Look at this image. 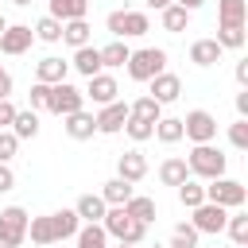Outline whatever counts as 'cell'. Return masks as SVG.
Listing matches in <instances>:
<instances>
[{"label":"cell","mask_w":248,"mask_h":248,"mask_svg":"<svg viewBox=\"0 0 248 248\" xmlns=\"http://www.w3.org/2000/svg\"><path fill=\"white\" fill-rule=\"evenodd\" d=\"M27 209L23 205H8V209H0V244L4 248H19L23 240H27Z\"/></svg>","instance_id":"52a82bcc"},{"label":"cell","mask_w":248,"mask_h":248,"mask_svg":"<svg viewBox=\"0 0 248 248\" xmlns=\"http://www.w3.org/2000/svg\"><path fill=\"white\" fill-rule=\"evenodd\" d=\"M186 178H190V167H186L182 155H170V159L159 163V182H163V186H182Z\"/></svg>","instance_id":"44dd1931"},{"label":"cell","mask_w":248,"mask_h":248,"mask_svg":"<svg viewBox=\"0 0 248 248\" xmlns=\"http://www.w3.org/2000/svg\"><path fill=\"white\" fill-rule=\"evenodd\" d=\"M116 178H124V182H132V186L147 178V159H143L140 147H132V151H124V155L116 159Z\"/></svg>","instance_id":"5bb4252c"},{"label":"cell","mask_w":248,"mask_h":248,"mask_svg":"<svg viewBox=\"0 0 248 248\" xmlns=\"http://www.w3.org/2000/svg\"><path fill=\"white\" fill-rule=\"evenodd\" d=\"M12 4H16V8H27V4H31V0H12Z\"/></svg>","instance_id":"f907efd6"},{"label":"cell","mask_w":248,"mask_h":248,"mask_svg":"<svg viewBox=\"0 0 248 248\" xmlns=\"http://www.w3.org/2000/svg\"><path fill=\"white\" fill-rule=\"evenodd\" d=\"M182 136L190 143H213L217 140V116L209 108H190L182 116Z\"/></svg>","instance_id":"5b68a950"},{"label":"cell","mask_w":248,"mask_h":248,"mask_svg":"<svg viewBox=\"0 0 248 248\" xmlns=\"http://www.w3.org/2000/svg\"><path fill=\"white\" fill-rule=\"evenodd\" d=\"M78 108H85V97H81V89H78V85H70V81L50 85L46 112H54V116H70V112H78Z\"/></svg>","instance_id":"ba28073f"},{"label":"cell","mask_w":248,"mask_h":248,"mask_svg":"<svg viewBox=\"0 0 248 248\" xmlns=\"http://www.w3.org/2000/svg\"><path fill=\"white\" fill-rule=\"evenodd\" d=\"M155 140L159 143H178L182 140V116H159L155 120Z\"/></svg>","instance_id":"1f68e13d"},{"label":"cell","mask_w":248,"mask_h":248,"mask_svg":"<svg viewBox=\"0 0 248 248\" xmlns=\"http://www.w3.org/2000/svg\"><path fill=\"white\" fill-rule=\"evenodd\" d=\"M174 4H178V8H186V12H190V16H194V12H198V8H202V4H205V0H174Z\"/></svg>","instance_id":"c3c4849f"},{"label":"cell","mask_w":248,"mask_h":248,"mask_svg":"<svg viewBox=\"0 0 248 248\" xmlns=\"http://www.w3.org/2000/svg\"><path fill=\"white\" fill-rule=\"evenodd\" d=\"M66 124V136L70 140H93V132H97V120H93V112H85V108H78V112H70V116H62Z\"/></svg>","instance_id":"e0dca14e"},{"label":"cell","mask_w":248,"mask_h":248,"mask_svg":"<svg viewBox=\"0 0 248 248\" xmlns=\"http://www.w3.org/2000/svg\"><path fill=\"white\" fill-rule=\"evenodd\" d=\"M4 27H8V19H4V16H0V31H4Z\"/></svg>","instance_id":"816d5d0a"},{"label":"cell","mask_w":248,"mask_h":248,"mask_svg":"<svg viewBox=\"0 0 248 248\" xmlns=\"http://www.w3.org/2000/svg\"><path fill=\"white\" fill-rule=\"evenodd\" d=\"M27 101H31V108H35V112H39V108H46V101H50V85L35 81V85H31V93H27Z\"/></svg>","instance_id":"60d3db41"},{"label":"cell","mask_w":248,"mask_h":248,"mask_svg":"<svg viewBox=\"0 0 248 248\" xmlns=\"http://www.w3.org/2000/svg\"><path fill=\"white\" fill-rule=\"evenodd\" d=\"M16 151H19V140H16L12 132H0V163H12Z\"/></svg>","instance_id":"b9f144b4"},{"label":"cell","mask_w":248,"mask_h":248,"mask_svg":"<svg viewBox=\"0 0 248 248\" xmlns=\"http://www.w3.org/2000/svg\"><path fill=\"white\" fill-rule=\"evenodd\" d=\"M229 143H232L236 151H248V120L236 116V120L229 124Z\"/></svg>","instance_id":"ab89813d"},{"label":"cell","mask_w":248,"mask_h":248,"mask_svg":"<svg viewBox=\"0 0 248 248\" xmlns=\"http://www.w3.org/2000/svg\"><path fill=\"white\" fill-rule=\"evenodd\" d=\"M221 54H225V50H221L213 39H198V43H190V62H194V66H217Z\"/></svg>","instance_id":"cb8c5ba5"},{"label":"cell","mask_w":248,"mask_h":248,"mask_svg":"<svg viewBox=\"0 0 248 248\" xmlns=\"http://www.w3.org/2000/svg\"><path fill=\"white\" fill-rule=\"evenodd\" d=\"M93 120H97V132H101V136H116V132H124V120H128V105H124V101L101 105V108L93 112Z\"/></svg>","instance_id":"4fadbf2b"},{"label":"cell","mask_w":248,"mask_h":248,"mask_svg":"<svg viewBox=\"0 0 248 248\" xmlns=\"http://www.w3.org/2000/svg\"><path fill=\"white\" fill-rule=\"evenodd\" d=\"M101 229H105L116 244H132V248H136V244H143V236H147V225L132 221L124 205H108V209H105V217H101Z\"/></svg>","instance_id":"7a4b0ae2"},{"label":"cell","mask_w":248,"mask_h":248,"mask_svg":"<svg viewBox=\"0 0 248 248\" xmlns=\"http://www.w3.org/2000/svg\"><path fill=\"white\" fill-rule=\"evenodd\" d=\"M27 240H31V244H39V248H50V244H54L50 213H46V217H31V221H27Z\"/></svg>","instance_id":"4dcf8cb0"},{"label":"cell","mask_w":248,"mask_h":248,"mask_svg":"<svg viewBox=\"0 0 248 248\" xmlns=\"http://www.w3.org/2000/svg\"><path fill=\"white\" fill-rule=\"evenodd\" d=\"M186 167H190V178L198 182H213V178H225V167H229V155L213 143H194V151L186 155Z\"/></svg>","instance_id":"6da1fadb"},{"label":"cell","mask_w":248,"mask_h":248,"mask_svg":"<svg viewBox=\"0 0 248 248\" xmlns=\"http://www.w3.org/2000/svg\"><path fill=\"white\" fill-rule=\"evenodd\" d=\"M124 209H128V217H132V221H140V225H151V221H155V213H159V209H155V198H147V194H132Z\"/></svg>","instance_id":"d4e9b609"},{"label":"cell","mask_w":248,"mask_h":248,"mask_svg":"<svg viewBox=\"0 0 248 248\" xmlns=\"http://www.w3.org/2000/svg\"><path fill=\"white\" fill-rule=\"evenodd\" d=\"M97 50H101V66H105V70L124 66V62H128V54H132L124 39H112V43H105V46H97Z\"/></svg>","instance_id":"4316f807"},{"label":"cell","mask_w":248,"mask_h":248,"mask_svg":"<svg viewBox=\"0 0 248 248\" xmlns=\"http://www.w3.org/2000/svg\"><path fill=\"white\" fill-rule=\"evenodd\" d=\"M174 0H147V8H155V12H163V8H170Z\"/></svg>","instance_id":"681fc988"},{"label":"cell","mask_w":248,"mask_h":248,"mask_svg":"<svg viewBox=\"0 0 248 248\" xmlns=\"http://www.w3.org/2000/svg\"><path fill=\"white\" fill-rule=\"evenodd\" d=\"M236 81L240 89H248V62H236Z\"/></svg>","instance_id":"7dc6e473"},{"label":"cell","mask_w":248,"mask_h":248,"mask_svg":"<svg viewBox=\"0 0 248 248\" xmlns=\"http://www.w3.org/2000/svg\"><path fill=\"white\" fill-rule=\"evenodd\" d=\"M116 93H120V85H116V78H112V74L85 78V89H81V97H85V101H93L97 108H101V105H112V101H120Z\"/></svg>","instance_id":"30bf717a"},{"label":"cell","mask_w":248,"mask_h":248,"mask_svg":"<svg viewBox=\"0 0 248 248\" xmlns=\"http://www.w3.org/2000/svg\"><path fill=\"white\" fill-rule=\"evenodd\" d=\"M147 85H151V89H147V97H151V101H159V105H170V101H178V97H182V78H178V74H170V70L155 74Z\"/></svg>","instance_id":"7c38bea8"},{"label":"cell","mask_w":248,"mask_h":248,"mask_svg":"<svg viewBox=\"0 0 248 248\" xmlns=\"http://www.w3.org/2000/svg\"><path fill=\"white\" fill-rule=\"evenodd\" d=\"M31 31H35V39H43V43H62V23H58L54 16H43Z\"/></svg>","instance_id":"8d00e7d4"},{"label":"cell","mask_w":248,"mask_h":248,"mask_svg":"<svg viewBox=\"0 0 248 248\" xmlns=\"http://www.w3.org/2000/svg\"><path fill=\"white\" fill-rule=\"evenodd\" d=\"M70 66H74L81 78H97V74H105V66H101V50H97V46H78L74 58H70Z\"/></svg>","instance_id":"2e32d148"},{"label":"cell","mask_w":248,"mask_h":248,"mask_svg":"<svg viewBox=\"0 0 248 248\" xmlns=\"http://www.w3.org/2000/svg\"><path fill=\"white\" fill-rule=\"evenodd\" d=\"M178 190V202L186 205V209H198L202 202H205V182H198V178H186L182 186H174Z\"/></svg>","instance_id":"d6a6232c"},{"label":"cell","mask_w":248,"mask_h":248,"mask_svg":"<svg viewBox=\"0 0 248 248\" xmlns=\"http://www.w3.org/2000/svg\"><path fill=\"white\" fill-rule=\"evenodd\" d=\"M116 248H132V244H116Z\"/></svg>","instance_id":"f5cc1de1"},{"label":"cell","mask_w":248,"mask_h":248,"mask_svg":"<svg viewBox=\"0 0 248 248\" xmlns=\"http://www.w3.org/2000/svg\"><path fill=\"white\" fill-rule=\"evenodd\" d=\"M31 43H35V31H31V23H8L4 31H0V54H27L31 50Z\"/></svg>","instance_id":"9c48e42d"},{"label":"cell","mask_w":248,"mask_h":248,"mask_svg":"<svg viewBox=\"0 0 248 248\" xmlns=\"http://www.w3.org/2000/svg\"><path fill=\"white\" fill-rule=\"evenodd\" d=\"M225 232H229V240H232V244H244V248H248V213H240V209H229Z\"/></svg>","instance_id":"836d02e7"},{"label":"cell","mask_w":248,"mask_h":248,"mask_svg":"<svg viewBox=\"0 0 248 248\" xmlns=\"http://www.w3.org/2000/svg\"><path fill=\"white\" fill-rule=\"evenodd\" d=\"M236 116H240V120H248V89H240V93H236Z\"/></svg>","instance_id":"f6af8a7d"},{"label":"cell","mask_w":248,"mask_h":248,"mask_svg":"<svg viewBox=\"0 0 248 248\" xmlns=\"http://www.w3.org/2000/svg\"><path fill=\"white\" fill-rule=\"evenodd\" d=\"M128 116H136V120H147V124H155V120L163 116V105H159V101H151V97L143 93V97H136V101L128 105Z\"/></svg>","instance_id":"f546056e"},{"label":"cell","mask_w":248,"mask_h":248,"mask_svg":"<svg viewBox=\"0 0 248 248\" xmlns=\"http://www.w3.org/2000/svg\"><path fill=\"white\" fill-rule=\"evenodd\" d=\"M12 120H16V105H12V97H8V101H0V132H8Z\"/></svg>","instance_id":"7bdbcfd3"},{"label":"cell","mask_w":248,"mask_h":248,"mask_svg":"<svg viewBox=\"0 0 248 248\" xmlns=\"http://www.w3.org/2000/svg\"><path fill=\"white\" fill-rule=\"evenodd\" d=\"M8 97H12V74L0 70V101H8Z\"/></svg>","instance_id":"bcb514c9"},{"label":"cell","mask_w":248,"mask_h":248,"mask_svg":"<svg viewBox=\"0 0 248 248\" xmlns=\"http://www.w3.org/2000/svg\"><path fill=\"white\" fill-rule=\"evenodd\" d=\"M124 132H128V140L143 143V140H151V136H155V124H147V120H136V116H128V120H124Z\"/></svg>","instance_id":"f35d334b"},{"label":"cell","mask_w":248,"mask_h":248,"mask_svg":"<svg viewBox=\"0 0 248 248\" xmlns=\"http://www.w3.org/2000/svg\"><path fill=\"white\" fill-rule=\"evenodd\" d=\"M105 27H108V35H112V39H140V35H147V31H151V19H147V12L120 8V12H108Z\"/></svg>","instance_id":"277c9868"},{"label":"cell","mask_w":248,"mask_h":248,"mask_svg":"<svg viewBox=\"0 0 248 248\" xmlns=\"http://www.w3.org/2000/svg\"><path fill=\"white\" fill-rule=\"evenodd\" d=\"M89 35H93V27H89V19H70V23H62V43L66 46H89Z\"/></svg>","instance_id":"484cf974"},{"label":"cell","mask_w":248,"mask_h":248,"mask_svg":"<svg viewBox=\"0 0 248 248\" xmlns=\"http://www.w3.org/2000/svg\"><path fill=\"white\" fill-rule=\"evenodd\" d=\"M232 248H244V244H232Z\"/></svg>","instance_id":"11a10c76"},{"label":"cell","mask_w":248,"mask_h":248,"mask_svg":"<svg viewBox=\"0 0 248 248\" xmlns=\"http://www.w3.org/2000/svg\"><path fill=\"white\" fill-rule=\"evenodd\" d=\"M16 140H35L39 136V112L35 108H16V120H12V128H8Z\"/></svg>","instance_id":"603a6c76"},{"label":"cell","mask_w":248,"mask_h":248,"mask_svg":"<svg viewBox=\"0 0 248 248\" xmlns=\"http://www.w3.org/2000/svg\"><path fill=\"white\" fill-rule=\"evenodd\" d=\"M198 236H202V232H198L190 221H182V225L170 229V244H167V248H198Z\"/></svg>","instance_id":"d590c367"},{"label":"cell","mask_w":248,"mask_h":248,"mask_svg":"<svg viewBox=\"0 0 248 248\" xmlns=\"http://www.w3.org/2000/svg\"><path fill=\"white\" fill-rule=\"evenodd\" d=\"M0 70H4V66H0Z\"/></svg>","instance_id":"9f6ffc18"},{"label":"cell","mask_w":248,"mask_h":248,"mask_svg":"<svg viewBox=\"0 0 248 248\" xmlns=\"http://www.w3.org/2000/svg\"><path fill=\"white\" fill-rule=\"evenodd\" d=\"M124 66H128V78H132V81H151L155 74L167 70V50H163V46H140V50L128 54Z\"/></svg>","instance_id":"3957f363"},{"label":"cell","mask_w":248,"mask_h":248,"mask_svg":"<svg viewBox=\"0 0 248 248\" xmlns=\"http://www.w3.org/2000/svg\"><path fill=\"white\" fill-rule=\"evenodd\" d=\"M0 248H4V244H0Z\"/></svg>","instance_id":"6f0895ef"},{"label":"cell","mask_w":248,"mask_h":248,"mask_svg":"<svg viewBox=\"0 0 248 248\" xmlns=\"http://www.w3.org/2000/svg\"><path fill=\"white\" fill-rule=\"evenodd\" d=\"M159 23H163V31L182 35V31H186V23H190V12H186V8H178V4H170V8H163V12H159Z\"/></svg>","instance_id":"f1b7e54d"},{"label":"cell","mask_w":248,"mask_h":248,"mask_svg":"<svg viewBox=\"0 0 248 248\" xmlns=\"http://www.w3.org/2000/svg\"><path fill=\"white\" fill-rule=\"evenodd\" d=\"M205 202L225 205V209H240L248 202V190L236 178H213V182H205Z\"/></svg>","instance_id":"8992f818"},{"label":"cell","mask_w":248,"mask_h":248,"mask_svg":"<svg viewBox=\"0 0 248 248\" xmlns=\"http://www.w3.org/2000/svg\"><path fill=\"white\" fill-rule=\"evenodd\" d=\"M221 50H240L244 46V27H217V39H213Z\"/></svg>","instance_id":"74e56055"},{"label":"cell","mask_w":248,"mask_h":248,"mask_svg":"<svg viewBox=\"0 0 248 248\" xmlns=\"http://www.w3.org/2000/svg\"><path fill=\"white\" fill-rule=\"evenodd\" d=\"M16 186V174H12V167L8 163H0V194H8Z\"/></svg>","instance_id":"ee69618b"},{"label":"cell","mask_w":248,"mask_h":248,"mask_svg":"<svg viewBox=\"0 0 248 248\" xmlns=\"http://www.w3.org/2000/svg\"><path fill=\"white\" fill-rule=\"evenodd\" d=\"M78 229H81V221H78V213H74V209H58V213H50L54 244H66L70 236H78Z\"/></svg>","instance_id":"d6986e66"},{"label":"cell","mask_w":248,"mask_h":248,"mask_svg":"<svg viewBox=\"0 0 248 248\" xmlns=\"http://www.w3.org/2000/svg\"><path fill=\"white\" fill-rule=\"evenodd\" d=\"M105 198L101 194H81L78 202H74V213H78V221H85V225H101V217H105Z\"/></svg>","instance_id":"ac0fdd59"},{"label":"cell","mask_w":248,"mask_h":248,"mask_svg":"<svg viewBox=\"0 0 248 248\" xmlns=\"http://www.w3.org/2000/svg\"><path fill=\"white\" fill-rule=\"evenodd\" d=\"M66 74H70V62L58 54H46L35 62V81H43V85H58V81H66Z\"/></svg>","instance_id":"9a60e30c"},{"label":"cell","mask_w":248,"mask_h":248,"mask_svg":"<svg viewBox=\"0 0 248 248\" xmlns=\"http://www.w3.org/2000/svg\"><path fill=\"white\" fill-rule=\"evenodd\" d=\"M74 240H78V248H108V232L101 225H81Z\"/></svg>","instance_id":"e575fe53"},{"label":"cell","mask_w":248,"mask_h":248,"mask_svg":"<svg viewBox=\"0 0 248 248\" xmlns=\"http://www.w3.org/2000/svg\"><path fill=\"white\" fill-rule=\"evenodd\" d=\"M50 248H66V244H50Z\"/></svg>","instance_id":"db71d44e"},{"label":"cell","mask_w":248,"mask_h":248,"mask_svg":"<svg viewBox=\"0 0 248 248\" xmlns=\"http://www.w3.org/2000/svg\"><path fill=\"white\" fill-rule=\"evenodd\" d=\"M248 0H217V27H244Z\"/></svg>","instance_id":"ffe728a7"},{"label":"cell","mask_w":248,"mask_h":248,"mask_svg":"<svg viewBox=\"0 0 248 248\" xmlns=\"http://www.w3.org/2000/svg\"><path fill=\"white\" fill-rule=\"evenodd\" d=\"M225 221H229V209L225 205H213V202H202L190 217V225L198 232H225Z\"/></svg>","instance_id":"8fae6325"},{"label":"cell","mask_w":248,"mask_h":248,"mask_svg":"<svg viewBox=\"0 0 248 248\" xmlns=\"http://www.w3.org/2000/svg\"><path fill=\"white\" fill-rule=\"evenodd\" d=\"M136 190H132V182H124V178H108L105 186H101V198H105V205H128V198H132Z\"/></svg>","instance_id":"83f0119b"},{"label":"cell","mask_w":248,"mask_h":248,"mask_svg":"<svg viewBox=\"0 0 248 248\" xmlns=\"http://www.w3.org/2000/svg\"><path fill=\"white\" fill-rule=\"evenodd\" d=\"M58 23H70V19H85L89 16V0H50V12Z\"/></svg>","instance_id":"7402d4cb"}]
</instances>
